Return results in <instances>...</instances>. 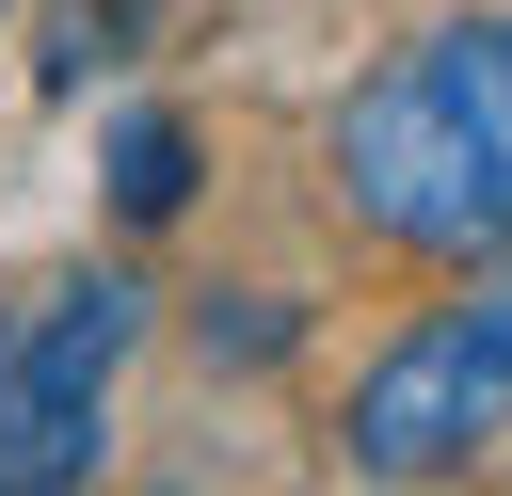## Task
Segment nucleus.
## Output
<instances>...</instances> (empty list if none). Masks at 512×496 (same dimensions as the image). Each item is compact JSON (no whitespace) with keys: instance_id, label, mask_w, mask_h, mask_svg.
<instances>
[{"instance_id":"nucleus-1","label":"nucleus","mask_w":512,"mask_h":496,"mask_svg":"<svg viewBox=\"0 0 512 496\" xmlns=\"http://www.w3.org/2000/svg\"><path fill=\"white\" fill-rule=\"evenodd\" d=\"M336 208L400 256H496L512 240V16H448L352 80Z\"/></svg>"},{"instance_id":"nucleus-2","label":"nucleus","mask_w":512,"mask_h":496,"mask_svg":"<svg viewBox=\"0 0 512 496\" xmlns=\"http://www.w3.org/2000/svg\"><path fill=\"white\" fill-rule=\"evenodd\" d=\"M144 336V288L128 272H48L0 304V496H48L96 464V416H112V368Z\"/></svg>"},{"instance_id":"nucleus-3","label":"nucleus","mask_w":512,"mask_h":496,"mask_svg":"<svg viewBox=\"0 0 512 496\" xmlns=\"http://www.w3.org/2000/svg\"><path fill=\"white\" fill-rule=\"evenodd\" d=\"M512 432V272H480L464 304H432L368 384H352V464L368 480H448Z\"/></svg>"},{"instance_id":"nucleus-4","label":"nucleus","mask_w":512,"mask_h":496,"mask_svg":"<svg viewBox=\"0 0 512 496\" xmlns=\"http://www.w3.org/2000/svg\"><path fill=\"white\" fill-rule=\"evenodd\" d=\"M112 192L160 224V208L192 192V128H176V112H128V144H112Z\"/></svg>"}]
</instances>
